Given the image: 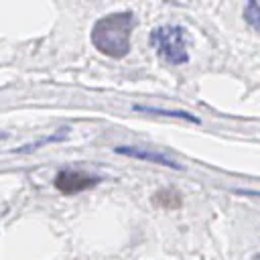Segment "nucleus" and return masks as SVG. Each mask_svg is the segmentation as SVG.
<instances>
[{
  "label": "nucleus",
  "instance_id": "nucleus-5",
  "mask_svg": "<svg viewBox=\"0 0 260 260\" xmlns=\"http://www.w3.org/2000/svg\"><path fill=\"white\" fill-rule=\"evenodd\" d=\"M244 18L252 28L260 32V2L258 0H252L244 6Z\"/></svg>",
  "mask_w": 260,
  "mask_h": 260
},
{
  "label": "nucleus",
  "instance_id": "nucleus-6",
  "mask_svg": "<svg viewBox=\"0 0 260 260\" xmlns=\"http://www.w3.org/2000/svg\"><path fill=\"white\" fill-rule=\"evenodd\" d=\"M252 260H260V254H256V256H254V258H252Z\"/></svg>",
  "mask_w": 260,
  "mask_h": 260
},
{
  "label": "nucleus",
  "instance_id": "nucleus-1",
  "mask_svg": "<svg viewBox=\"0 0 260 260\" xmlns=\"http://www.w3.org/2000/svg\"><path fill=\"white\" fill-rule=\"evenodd\" d=\"M132 26H134V18L130 12H118V14L104 16L93 24L91 43L104 55L120 59L130 49Z\"/></svg>",
  "mask_w": 260,
  "mask_h": 260
},
{
  "label": "nucleus",
  "instance_id": "nucleus-3",
  "mask_svg": "<svg viewBox=\"0 0 260 260\" xmlns=\"http://www.w3.org/2000/svg\"><path fill=\"white\" fill-rule=\"evenodd\" d=\"M100 179L98 177H91L87 173H79V171H61L57 177H55V187L61 191V193H77V191H83V189H89L98 183Z\"/></svg>",
  "mask_w": 260,
  "mask_h": 260
},
{
  "label": "nucleus",
  "instance_id": "nucleus-4",
  "mask_svg": "<svg viewBox=\"0 0 260 260\" xmlns=\"http://www.w3.org/2000/svg\"><path fill=\"white\" fill-rule=\"evenodd\" d=\"M116 152L120 154H128V156H134V158H140V160H148V162H156V165H165V167H171V169H179L177 162H173L171 158L158 154V152H150V150H142V148H128V146H118Z\"/></svg>",
  "mask_w": 260,
  "mask_h": 260
},
{
  "label": "nucleus",
  "instance_id": "nucleus-2",
  "mask_svg": "<svg viewBox=\"0 0 260 260\" xmlns=\"http://www.w3.org/2000/svg\"><path fill=\"white\" fill-rule=\"evenodd\" d=\"M150 41L154 45V49L158 51V55L173 63V65H181L189 61V53H187V41H185V30L181 26H160L154 28L150 35Z\"/></svg>",
  "mask_w": 260,
  "mask_h": 260
}]
</instances>
